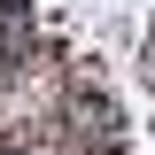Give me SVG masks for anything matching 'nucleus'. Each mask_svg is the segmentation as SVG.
<instances>
[{"label":"nucleus","instance_id":"1","mask_svg":"<svg viewBox=\"0 0 155 155\" xmlns=\"http://www.w3.org/2000/svg\"><path fill=\"white\" fill-rule=\"evenodd\" d=\"M70 124L93 140V147H109V140H116V109H109V101H93V93H85V101H70Z\"/></svg>","mask_w":155,"mask_h":155},{"label":"nucleus","instance_id":"2","mask_svg":"<svg viewBox=\"0 0 155 155\" xmlns=\"http://www.w3.org/2000/svg\"><path fill=\"white\" fill-rule=\"evenodd\" d=\"M23 23H31L23 0H0V47H23Z\"/></svg>","mask_w":155,"mask_h":155}]
</instances>
